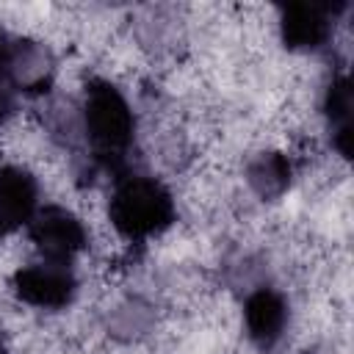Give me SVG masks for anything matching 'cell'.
I'll use <instances>...</instances> for the list:
<instances>
[{"label":"cell","instance_id":"obj_1","mask_svg":"<svg viewBox=\"0 0 354 354\" xmlns=\"http://www.w3.org/2000/svg\"><path fill=\"white\" fill-rule=\"evenodd\" d=\"M108 216L119 235L127 241H144L163 232L174 221V199L160 180L127 174L111 194Z\"/></svg>","mask_w":354,"mask_h":354},{"label":"cell","instance_id":"obj_2","mask_svg":"<svg viewBox=\"0 0 354 354\" xmlns=\"http://www.w3.org/2000/svg\"><path fill=\"white\" fill-rule=\"evenodd\" d=\"M83 124H86V138L94 155L105 166H116L124 160L127 149L133 147L136 119L127 100L111 80H102V77L88 80Z\"/></svg>","mask_w":354,"mask_h":354},{"label":"cell","instance_id":"obj_3","mask_svg":"<svg viewBox=\"0 0 354 354\" xmlns=\"http://www.w3.org/2000/svg\"><path fill=\"white\" fill-rule=\"evenodd\" d=\"M75 274L69 263H55V260H41L33 266H25L14 274V293L41 310H61L75 299Z\"/></svg>","mask_w":354,"mask_h":354},{"label":"cell","instance_id":"obj_4","mask_svg":"<svg viewBox=\"0 0 354 354\" xmlns=\"http://www.w3.org/2000/svg\"><path fill=\"white\" fill-rule=\"evenodd\" d=\"M28 230H30V241L44 254V260H55V263H69L77 252L86 249L88 241L77 216L58 205H47L36 210Z\"/></svg>","mask_w":354,"mask_h":354},{"label":"cell","instance_id":"obj_5","mask_svg":"<svg viewBox=\"0 0 354 354\" xmlns=\"http://www.w3.org/2000/svg\"><path fill=\"white\" fill-rule=\"evenodd\" d=\"M39 210L36 177L22 166L0 169V238L30 224Z\"/></svg>","mask_w":354,"mask_h":354},{"label":"cell","instance_id":"obj_6","mask_svg":"<svg viewBox=\"0 0 354 354\" xmlns=\"http://www.w3.org/2000/svg\"><path fill=\"white\" fill-rule=\"evenodd\" d=\"M282 41L290 50H315L329 39L332 6L326 3H293L282 8Z\"/></svg>","mask_w":354,"mask_h":354},{"label":"cell","instance_id":"obj_7","mask_svg":"<svg viewBox=\"0 0 354 354\" xmlns=\"http://www.w3.org/2000/svg\"><path fill=\"white\" fill-rule=\"evenodd\" d=\"M243 321H246V329H249V337L268 348L274 346L282 332H285V324H288V304L285 299L271 290V288H257L249 299H246V307H243Z\"/></svg>","mask_w":354,"mask_h":354},{"label":"cell","instance_id":"obj_8","mask_svg":"<svg viewBox=\"0 0 354 354\" xmlns=\"http://www.w3.org/2000/svg\"><path fill=\"white\" fill-rule=\"evenodd\" d=\"M326 116L332 122L335 147L340 149L343 158H348V138H351V88H348V77L346 75H340L337 80H332V86L326 91Z\"/></svg>","mask_w":354,"mask_h":354},{"label":"cell","instance_id":"obj_9","mask_svg":"<svg viewBox=\"0 0 354 354\" xmlns=\"http://www.w3.org/2000/svg\"><path fill=\"white\" fill-rule=\"evenodd\" d=\"M249 180L263 196H277L290 183V166H288V160L282 155H263V158H257L252 163Z\"/></svg>","mask_w":354,"mask_h":354},{"label":"cell","instance_id":"obj_10","mask_svg":"<svg viewBox=\"0 0 354 354\" xmlns=\"http://www.w3.org/2000/svg\"><path fill=\"white\" fill-rule=\"evenodd\" d=\"M14 61H17V47L0 33V119L8 113V86H11Z\"/></svg>","mask_w":354,"mask_h":354}]
</instances>
